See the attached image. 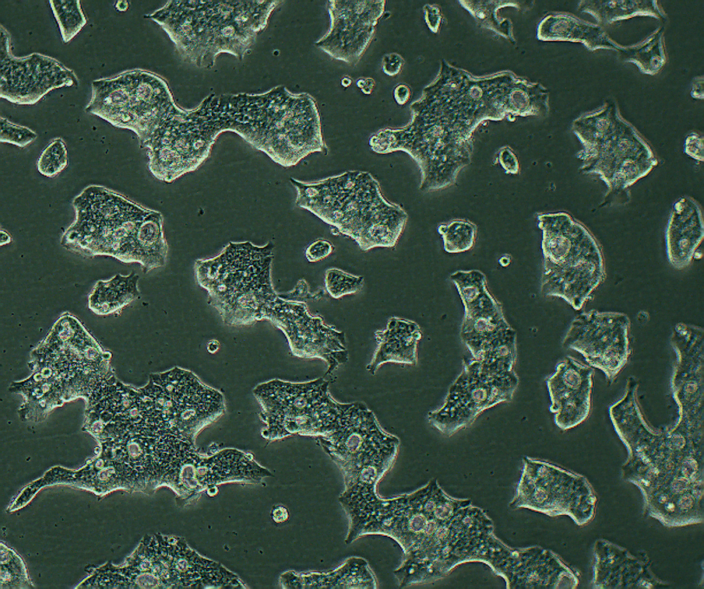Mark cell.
I'll return each instance as SVG.
<instances>
[{
	"label": "cell",
	"mask_w": 704,
	"mask_h": 589,
	"mask_svg": "<svg viewBox=\"0 0 704 589\" xmlns=\"http://www.w3.org/2000/svg\"><path fill=\"white\" fill-rule=\"evenodd\" d=\"M630 320L625 313L591 310L573 319L562 346L580 353L611 384L630 356Z\"/></svg>",
	"instance_id": "12"
},
{
	"label": "cell",
	"mask_w": 704,
	"mask_h": 589,
	"mask_svg": "<svg viewBox=\"0 0 704 589\" xmlns=\"http://www.w3.org/2000/svg\"><path fill=\"white\" fill-rule=\"evenodd\" d=\"M351 82H352L351 78L349 76H345L344 78H342V79L341 81V84H342V85L343 87H347L350 86V85L351 84Z\"/></svg>",
	"instance_id": "52"
},
{
	"label": "cell",
	"mask_w": 704,
	"mask_h": 589,
	"mask_svg": "<svg viewBox=\"0 0 704 589\" xmlns=\"http://www.w3.org/2000/svg\"><path fill=\"white\" fill-rule=\"evenodd\" d=\"M139 276L131 272L126 276L117 274L109 280L96 282L88 297V306L94 313H113L136 299Z\"/></svg>",
	"instance_id": "29"
},
{
	"label": "cell",
	"mask_w": 704,
	"mask_h": 589,
	"mask_svg": "<svg viewBox=\"0 0 704 589\" xmlns=\"http://www.w3.org/2000/svg\"><path fill=\"white\" fill-rule=\"evenodd\" d=\"M538 38L542 41L580 43L590 51L610 50L619 52L622 46L599 25L566 12L551 13L540 23Z\"/></svg>",
	"instance_id": "24"
},
{
	"label": "cell",
	"mask_w": 704,
	"mask_h": 589,
	"mask_svg": "<svg viewBox=\"0 0 704 589\" xmlns=\"http://www.w3.org/2000/svg\"><path fill=\"white\" fill-rule=\"evenodd\" d=\"M537 219L542 232L541 292L580 310L606 277L601 246L566 212L538 213Z\"/></svg>",
	"instance_id": "6"
},
{
	"label": "cell",
	"mask_w": 704,
	"mask_h": 589,
	"mask_svg": "<svg viewBox=\"0 0 704 589\" xmlns=\"http://www.w3.org/2000/svg\"><path fill=\"white\" fill-rule=\"evenodd\" d=\"M622 118L615 103L610 102L577 118L572 130L583 145L577 157L582 160L593 153L615 131Z\"/></svg>",
	"instance_id": "26"
},
{
	"label": "cell",
	"mask_w": 704,
	"mask_h": 589,
	"mask_svg": "<svg viewBox=\"0 0 704 589\" xmlns=\"http://www.w3.org/2000/svg\"><path fill=\"white\" fill-rule=\"evenodd\" d=\"M594 370L567 356L556 366L546 384L554 422L562 430L574 428L589 416L592 409Z\"/></svg>",
	"instance_id": "19"
},
{
	"label": "cell",
	"mask_w": 704,
	"mask_h": 589,
	"mask_svg": "<svg viewBox=\"0 0 704 589\" xmlns=\"http://www.w3.org/2000/svg\"><path fill=\"white\" fill-rule=\"evenodd\" d=\"M73 206L87 242L98 248L112 244L127 226L152 211L98 185L84 189L73 200Z\"/></svg>",
	"instance_id": "16"
},
{
	"label": "cell",
	"mask_w": 704,
	"mask_h": 589,
	"mask_svg": "<svg viewBox=\"0 0 704 589\" xmlns=\"http://www.w3.org/2000/svg\"><path fill=\"white\" fill-rule=\"evenodd\" d=\"M518 385L514 370L491 373L473 358L463 363L442 405L428 412V421L441 433L452 436L472 425L484 411L512 401Z\"/></svg>",
	"instance_id": "11"
},
{
	"label": "cell",
	"mask_w": 704,
	"mask_h": 589,
	"mask_svg": "<svg viewBox=\"0 0 704 589\" xmlns=\"http://www.w3.org/2000/svg\"><path fill=\"white\" fill-rule=\"evenodd\" d=\"M207 348L210 352L214 353L219 348V343L215 340L210 341L208 344Z\"/></svg>",
	"instance_id": "49"
},
{
	"label": "cell",
	"mask_w": 704,
	"mask_h": 589,
	"mask_svg": "<svg viewBox=\"0 0 704 589\" xmlns=\"http://www.w3.org/2000/svg\"><path fill=\"white\" fill-rule=\"evenodd\" d=\"M120 74L125 90L126 129L136 133L144 148L154 133L183 109L175 104L167 81L158 74L139 68Z\"/></svg>",
	"instance_id": "18"
},
{
	"label": "cell",
	"mask_w": 704,
	"mask_h": 589,
	"mask_svg": "<svg viewBox=\"0 0 704 589\" xmlns=\"http://www.w3.org/2000/svg\"><path fill=\"white\" fill-rule=\"evenodd\" d=\"M639 381L626 380L623 396L608 409L628 451L623 476L640 488L648 510L676 512L703 497V436L673 425H651L638 399Z\"/></svg>",
	"instance_id": "2"
},
{
	"label": "cell",
	"mask_w": 704,
	"mask_h": 589,
	"mask_svg": "<svg viewBox=\"0 0 704 589\" xmlns=\"http://www.w3.org/2000/svg\"><path fill=\"white\" fill-rule=\"evenodd\" d=\"M579 11L589 14L598 23L611 24L635 17H651L666 20L667 14L657 1L584 0L578 4Z\"/></svg>",
	"instance_id": "28"
},
{
	"label": "cell",
	"mask_w": 704,
	"mask_h": 589,
	"mask_svg": "<svg viewBox=\"0 0 704 589\" xmlns=\"http://www.w3.org/2000/svg\"><path fill=\"white\" fill-rule=\"evenodd\" d=\"M421 337V328L416 322L390 317L384 330L375 332L377 347L366 370L374 375L382 364L388 362L415 365L417 345Z\"/></svg>",
	"instance_id": "22"
},
{
	"label": "cell",
	"mask_w": 704,
	"mask_h": 589,
	"mask_svg": "<svg viewBox=\"0 0 704 589\" xmlns=\"http://www.w3.org/2000/svg\"><path fill=\"white\" fill-rule=\"evenodd\" d=\"M410 108L412 117L406 125L382 129L370 137L371 150L380 154L407 153L419 168L423 192L453 185L471 162L474 129L481 122L495 118L492 107L465 85L433 83Z\"/></svg>",
	"instance_id": "1"
},
{
	"label": "cell",
	"mask_w": 704,
	"mask_h": 589,
	"mask_svg": "<svg viewBox=\"0 0 704 589\" xmlns=\"http://www.w3.org/2000/svg\"><path fill=\"white\" fill-rule=\"evenodd\" d=\"M153 377L165 390L171 423L183 438L223 414L222 395L202 384L191 372L175 367Z\"/></svg>",
	"instance_id": "17"
},
{
	"label": "cell",
	"mask_w": 704,
	"mask_h": 589,
	"mask_svg": "<svg viewBox=\"0 0 704 589\" xmlns=\"http://www.w3.org/2000/svg\"><path fill=\"white\" fill-rule=\"evenodd\" d=\"M522 470L513 508H527L549 516L569 515L579 525L595 515L597 498L582 475L546 460L522 458Z\"/></svg>",
	"instance_id": "10"
},
{
	"label": "cell",
	"mask_w": 704,
	"mask_h": 589,
	"mask_svg": "<svg viewBox=\"0 0 704 589\" xmlns=\"http://www.w3.org/2000/svg\"><path fill=\"white\" fill-rule=\"evenodd\" d=\"M410 89L406 84L397 85L393 91V96L396 103L399 105H404L410 97Z\"/></svg>",
	"instance_id": "44"
},
{
	"label": "cell",
	"mask_w": 704,
	"mask_h": 589,
	"mask_svg": "<svg viewBox=\"0 0 704 589\" xmlns=\"http://www.w3.org/2000/svg\"><path fill=\"white\" fill-rule=\"evenodd\" d=\"M333 250L334 246L329 241L318 239L307 247L305 257L309 262H317L327 257Z\"/></svg>",
	"instance_id": "39"
},
{
	"label": "cell",
	"mask_w": 704,
	"mask_h": 589,
	"mask_svg": "<svg viewBox=\"0 0 704 589\" xmlns=\"http://www.w3.org/2000/svg\"><path fill=\"white\" fill-rule=\"evenodd\" d=\"M116 7L120 11H126L129 8V3L126 1H118Z\"/></svg>",
	"instance_id": "50"
},
{
	"label": "cell",
	"mask_w": 704,
	"mask_h": 589,
	"mask_svg": "<svg viewBox=\"0 0 704 589\" xmlns=\"http://www.w3.org/2000/svg\"><path fill=\"white\" fill-rule=\"evenodd\" d=\"M450 279L458 290L464 310L481 298L489 290L485 275L478 270H457Z\"/></svg>",
	"instance_id": "34"
},
{
	"label": "cell",
	"mask_w": 704,
	"mask_h": 589,
	"mask_svg": "<svg viewBox=\"0 0 704 589\" xmlns=\"http://www.w3.org/2000/svg\"><path fill=\"white\" fill-rule=\"evenodd\" d=\"M329 384L318 378L304 383L274 379L257 386L254 393L263 409L267 436L280 438L298 433L317 438L334 429L346 403L332 398Z\"/></svg>",
	"instance_id": "9"
},
{
	"label": "cell",
	"mask_w": 704,
	"mask_h": 589,
	"mask_svg": "<svg viewBox=\"0 0 704 589\" xmlns=\"http://www.w3.org/2000/svg\"><path fill=\"white\" fill-rule=\"evenodd\" d=\"M516 339V332L511 328L488 343L474 359L491 373L512 372L517 358Z\"/></svg>",
	"instance_id": "31"
},
{
	"label": "cell",
	"mask_w": 704,
	"mask_h": 589,
	"mask_svg": "<svg viewBox=\"0 0 704 589\" xmlns=\"http://www.w3.org/2000/svg\"><path fill=\"white\" fill-rule=\"evenodd\" d=\"M704 77L703 75L696 76L691 85L690 96L698 100H703L704 98Z\"/></svg>",
	"instance_id": "45"
},
{
	"label": "cell",
	"mask_w": 704,
	"mask_h": 589,
	"mask_svg": "<svg viewBox=\"0 0 704 589\" xmlns=\"http://www.w3.org/2000/svg\"><path fill=\"white\" fill-rule=\"evenodd\" d=\"M703 220L699 204L684 195L672 204L666 229V254L676 269L687 267L703 238Z\"/></svg>",
	"instance_id": "20"
},
{
	"label": "cell",
	"mask_w": 704,
	"mask_h": 589,
	"mask_svg": "<svg viewBox=\"0 0 704 589\" xmlns=\"http://www.w3.org/2000/svg\"><path fill=\"white\" fill-rule=\"evenodd\" d=\"M285 585L290 588H377L375 575L366 560L351 557L340 566L329 572H289Z\"/></svg>",
	"instance_id": "25"
},
{
	"label": "cell",
	"mask_w": 704,
	"mask_h": 589,
	"mask_svg": "<svg viewBox=\"0 0 704 589\" xmlns=\"http://www.w3.org/2000/svg\"><path fill=\"white\" fill-rule=\"evenodd\" d=\"M0 141L10 143L19 147H25L34 141L37 133L28 127L12 122L6 118L1 117Z\"/></svg>",
	"instance_id": "37"
},
{
	"label": "cell",
	"mask_w": 704,
	"mask_h": 589,
	"mask_svg": "<svg viewBox=\"0 0 704 589\" xmlns=\"http://www.w3.org/2000/svg\"><path fill=\"white\" fill-rule=\"evenodd\" d=\"M276 520L278 522H284L289 517L287 509L283 506H279L276 511Z\"/></svg>",
	"instance_id": "47"
},
{
	"label": "cell",
	"mask_w": 704,
	"mask_h": 589,
	"mask_svg": "<svg viewBox=\"0 0 704 589\" xmlns=\"http://www.w3.org/2000/svg\"><path fill=\"white\" fill-rule=\"evenodd\" d=\"M11 240H12V238H11V236L10 235V234L7 231H6L4 230H1V237H0V244H1V246L9 244L11 242Z\"/></svg>",
	"instance_id": "48"
},
{
	"label": "cell",
	"mask_w": 704,
	"mask_h": 589,
	"mask_svg": "<svg viewBox=\"0 0 704 589\" xmlns=\"http://www.w3.org/2000/svg\"><path fill=\"white\" fill-rule=\"evenodd\" d=\"M497 161L506 173L518 174L520 165L518 158L510 147H502L498 153Z\"/></svg>",
	"instance_id": "41"
},
{
	"label": "cell",
	"mask_w": 704,
	"mask_h": 589,
	"mask_svg": "<svg viewBox=\"0 0 704 589\" xmlns=\"http://www.w3.org/2000/svg\"><path fill=\"white\" fill-rule=\"evenodd\" d=\"M356 85L364 94H370L375 86V82L371 78H360Z\"/></svg>",
	"instance_id": "46"
},
{
	"label": "cell",
	"mask_w": 704,
	"mask_h": 589,
	"mask_svg": "<svg viewBox=\"0 0 704 589\" xmlns=\"http://www.w3.org/2000/svg\"><path fill=\"white\" fill-rule=\"evenodd\" d=\"M363 286L362 276L351 275L337 268H330L325 271V290L334 299L355 294L361 290Z\"/></svg>",
	"instance_id": "36"
},
{
	"label": "cell",
	"mask_w": 704,
	"mask_h": 589,
	"mask_svg": "<svg viewBox=\"0 0 704 589\" xmlns=\"http://www.w3.org/2000/svg\"><path fill=\"white\" fill-rule=\"evenodd\" d=\"M385 4L384 0L328 1L329 29L315 45L336 60L358 63L374 37Z\"/></svg>",
	"instance_id": "15"
},
{
	"label": "cell",
	"mask_w": 704,
	"mask_h": 589,
	"mask_svg": "<svg viewBox=\"0 0 704 589\" xmlns=\"http://www.w3.org/2000/svg\"><path fill=\"white\" fill-rule=\"evenodd\" d=\"M68 164L67 149L61 138H54L42 151L36 162L38 171L47 178L58 175Z\"/></svg>",
	"instance_id": "35"
},
{
	"label": "cell",
	"mask_w": 704,
	"mask_h": 589,
	"mask_svg": "<svg viewBox=\"0 0 704 589\" xmlns=\"http://www.w3.org/2000/svg\"><path fill=\"white\" fill-rule=\"evenodd\" d=\"M510 261H511V259H510L509 255H503L499 259V261H498L499 264L502 266H508L510 264Z\"/></svg>",
	"instance_id": "51"
},
{
	"label": "cell",
	"mask_w": 704,
	"mask_h": 589,
	"mask_svg": "<svg viewBox=\"0 0 704 589\" xmlns=\"http://www.w3.org/2000/svg\"><path fill=\"white\" fill-rule=\"evenodd\" d=\"M279 1H169L145 15L158 23L186 61L210 68L217 56H245Z\"/></svg>",
	"instance_id": "3"
},
{
	"label": "cell",
	"mask_w": 704,
	"mask_h": 589,
	"mask_svg": "<svg viewBox=\"0 0 704 589\" xmlns=\"http://www.w3.org/2000/svg\"><path fill=\"white\" fill-rule=\"evenodd\" d=\"M664 32V28L659 27L639 43L622 45L618 52L622 60L635 64L645 74H657L668 59Z\"/></svg>",
	"instance_id": "30"
},
{
	"label": "cell",
	"mask_w": 704,
	"mask_h": 589,
	"mask_svg": "<svg viewBox=\"0 0 704 589\" xmlns=\"http://www.w3.org/2000/svg\"><path fill=\"white\" fill-rule=\"evenodd\" d=\"M511 328L501 303L488 290L464 310L460 337L473 358H476L488 343Z\"/></svg>",
	"instance_id": "23"
},
{
	"label": "cell",
	"mask_w": 704,
	"mask_h": 589,
	"mask_svg": "<svg viewBox=\"0 0 704 589\" xmlns=\"http://www.w3.org/2000/svg\"><path fill=\"white\" fill-rule=\"evenodd\" d=\"M273 248L271 242L262 246L230 242L217 256L196 260L197 282L225 324L250 325L264 319L276 328L281 323L289 301L272 285Z\"/></svg>",
	"instance_id": "5"
},
{
	"label": "cell",
	"mask_w": 704,
	"mask_h": 589,
	"mask_svg": "<svg viewBox=\"0 0 704 589\" xmlns=\"http://www.w3.org/2000/svg\"><path fill=\"white\" fill-rule=\"evenodd\" d=\"M670 342L676 355L671 376L679 414L674 425L703 436V329L677 323L672 328Z\"/></svg>",
	"instance_id": "14"
},
{
	"label": "cell",
	"mask_w": 704,
	"mask_h": 589,
	"mask_svg": "<svg viewBox=\"0 0 704 589\" xmlns=\"http://www.w3.org/2000/svg\"><path fill=\"white\" fill-rule=\"evenodd\" d=\"M50 6L58 23L62 39L69 43L87 23L79 0H50Z\"/></svg>",
	"instance_id": "32"
},
{
	"label": "cell",
	"mask_w": 704,
	"mask_h": 589,
	"mask_svg": "<svg viewBox=\"0 0 704 589\" xmlns=\"http://www.w3.org/2000/svg\"><path fill=\"white\" fill-rule=\"evenodd\" d=\"M253 147L285 167L296 165L314 153L327 155L315 98L278 85L259 94Z\"/></svg>",
	"instance_id": "7"
},
{
	"label": "cell",
	"mask_w": 704,
	"mask_h": 589,
	"mask_svg": "<svg viewBox=\"0 0 704 589\" xmlns=\"http://www.w3.org/2000/svg\"><path fill=\"white\" fill-rule=\"evenodd\" d=\"M163 215L155 210L147 215L135 234L134 262L144 273L164 266L168 250L163 231Z\"/></svg>",
	"instance_id": "27"
},
{
	"label": "cell",
	"mask_w": 704,
	"mask_h": 589,
	"mask_svg": "<svg viewBox=\"0 0 704 589\" xmlns=\"http://www.w3.org/2000/svg\"><path fill=\"white\" fill-rule=\"evenodd\" d=\"M424 10L426 23L432 32H437L441 20L439 9L434 6L426 5Z\"/></svg>",
	"instance_id": "43"
},
{
	"label": "cell",
	"mask_w": 704,
	"mask_h": 589,
	"mask_svg": "<svg viewBox=\"0 0 704 589\" xmlns=\"http://www.w3.org/2000/svg\"><path fill=\"white\" fill-rule=\"evenodd\" d=\"M278 294L285 299L307 302L310 300H318L327 297L329 294L324 288L311 292L307 282L304 279H300L292 290L278 293Z\"/></svg>",
	"instance_id": "38"
},
{
	"label": "cell",
	"mask_w": 704,
	"mask_h": 589,
	"mask_svg": "<svg viewBox=\"0 0 704 589\" xmlns=\"http://www.w3.org/2000/svg\"><path fill=\"white\" fill-rule=\"evenodd\" d=\"M404 65V58L395 52L386 54L382 59V70L388 76H393L399 74Z\"/></svg>",
	"instance_id": "42"
},
{
	"label": "cell",
	"mask_w": 704,
	"mask_h": 589,
	"mask_svg": "<svg viewBox=\"0 0 704 589\" xmlns=\"http://www.w3.org/2000/svg\"><path fill=\"white\" fill-rule=\"evenodd\" d=\"M289 181L298 206L330 225L333 235L352 239L363 251L394 247L407 224L406 211L383 195L367 171H346L312 182Z\"/></svg>",
	"instance_id": "4"
},
{
	"label": "cell",
	"mask_w": 704,
	"mask_h": 589,
	"mask_svg": "<svg viewBox=\"0 0 704 589\" xmlns=\"http://www.w3.org/2000/svg\"><path fill=\"white\" fill-rule=\"evenodd\" d=\"M317 440L340 468L345 490L375 489L395 460L399 439L362 402L347 403L336 428Z\"/></svg>",
	"instance_id": "8"
},
{
	"label": "cell",
	"mask_w": 704,
	"mask_h": 589,
	"mask_svg": "<svg viewBox=\"0 0 704 589\" xmlns=\"http://www.w3.org/2000/svg\"><path fill=\"white\" fill-rule=\"evenodd\" d=\"M437 231L442 237L444 250L448 253H459L474 246L477 227L468 219H456L440 224Z\"/></svg>",
	"instance_id": "33"
},
{
	"label": "cell",
	"mask_w": 704,
	"mask_h": 589,
	"mask_svg": "<svg viewBox=\"0 0 704 589\" xmlns=\"http://www.w3.org/2000/svg\"><path fill=\"white\" fill-rule=\"evenodd\" d=\"M683 151L692 159L703 162L704 158L703 136L697 132L690 133L685 138Z\"/></svg>",
	"instance_id": "40"
},
{
	"label": "cell",
	"mask_w": 704,
	"mask_h": 589,
	"mask_svg": "<svg viewBox=\"0 0 704 589\" xmlns=\"http://www.w3.org/2000/svg\"><path fill=\"white\" fill-rule=\"evenodd\" d=\"M0 96L18 105H33L49 92L78 85L74 72L51 56L34 52L12 53L11 36L0 26Z\"/></svg>",
	"instance_id": "13"
},
{
	"label": "cell",
	"mask_w": 704,
	"mask_h": 589,
	"mask_svg": "<svg viewBox=\"0 0 704 589\" xmlns=\"http://www.w3.org/2000/svg\"><path fill=\"white\" fill-rule=\"evenodd\" d=\"M655 156L649 143L624 118L615 131L593 153L582 160L580 171L596 174L606 184L624 160Z\"/></svg>",
	"instance_id": "21"
}]
</instances>
